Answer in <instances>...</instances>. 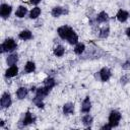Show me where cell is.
<instances>
[{"mask_svg": "<svg viewBox=\"0 0 130 130\" xmlns=\"http://www.w3.org/2000/svg\"><path fill=\"white\" fill-rule=\"evenodd\" d=\"M58 35L64 39V40H67L71 45L73 44H76L77 41H78V37L77 35L73 31V29L69 26H66V25H63L61 27L58 28Z\"/></svg>", "mask_w": 130, "mask_h": 130, "instance_id": "obj_1", "label": "cell"}, {"mask_svg": "<svg viewBox=\"0 0 130 130\" xmlns=\"http://www.w3.org/2000/svg\"><path fill=\"white\" fill-rule=\"evenodd\" d=\"M16 49V44L14 42V40L12 39H7L5 40V42L1 45V52H5V51H13Z\"/></svg>", "mask_w": 130, "mask_h": 130, "instance_id": "obj_2", "label": "cell"}, {"mask_svg": "<svg viewBox=\"0 0 130 130\" xmlns=\"http://www.w3.org/2000/svg\"><path fill=\"white\" fill-rule=\"evenodd\" d=\"M121 119V115L119 112L117 111H113L111 112L110 116H109V124L111 127H115L119 124V121Z\"/></svg>", "mask_w": 130, "mask_h": 130, "instance_id": "obj_3", "label": "cell"}, {"mask_svg": "<svg viewBox=\"0 0 130 130\" xmlns=\"http://www.w3.org/2000/svg\"><path fill=\"white\" fill-rule=\"evenodd\" d=\"M11 10H12V8H11L10 5H8V4H2L1 7H0V14H1V16L3 18H6L11 13Z\"/></svg>", "mask_w": 130, "mask_h": 130, "instance_id": "obj_4", "label": "cell"}, {"mask_svg": "<svg viewBox=\"0 0 130 130\" xmlns=\"http://www.w3.org/2000/svg\"><path fill=\"white\" fill-rule=\"evenodd\" d=\"M11 105V98H10V94L8 92H5L3 93L2 98H1V106L2 108H7Z\"/></svg>", "mask_w": 130, "mask_h": 130, "instance_id": "obj_5", "label": "cell"}, {"mask_svg": "<svg viewBox=\"0 0 130 130\" xmlns=\"http://www.w3.org/2000/svg\"><path fill=\"white\" fill-rule=\"evenodd\" d=\"M100 76H101V79L103 81H107L111 77V71L108 68H103L100 72Z\"/></svg>", "mask_w": 130, "mask_h": 130, "instance_id": "obj_6", "label": "cell"}, {"mask_svg": "<svg viewBox=\"0 0 130 130\" xmlns=\"http://www.w3.org/2000/svg\"><path fill=\"white\" fill-rule=\"evenodd\" d=\"M90 107H91V104H90L89 98H85V100L82 102V105H81V112H83V113L89 112Z\"/></svg>", "mask_w": 130, "mask_h": 130, "instance_id": "obj_7", "label": "cell"}, {"mask_svg": "<svg viewBox=\"0 0 130 130\" xmlns=\"http://www.w3.org/2000/svg\"><path fill=\"white\" fill-rule=\"evenodd\" d=\"M17 72H18L17 67H16L15 65H11V66L6 70L5 75H6V77H13V76H15V75L17 74Z\"/></svg>", "mask_w": 130, "mask_h": 130, "instance_id": "obj_8", "label": "cell"}, {"mask_svg": "<svg viewBox=\"0 0 130 130\" xmlns=\"http://www.w3.org/2000/svg\"><path fill=\"white\" fill-rule=\"evenodd\" d=\"M128 16H129V14H128V12L127 11H125V10H119L118 11V13H117V19L119 20V21H121V22H123V21H125L127 18H128Z\"/></svg>", "mask_w": 130, "mask_h": 130, "instance_id": "obj_9", "label": "cell"}, {"mask_svg": "<svg viewBox=\"0 0 130 130\" xmlns=\"http://www.w3.org/2000/svg\"><path fill=\"white\" fill-rule=\"evenodd\" d=\"M49 90H50V89H49L47 86H45V87H39V88L37 89V95L40 96V98L46 96V95L49 93Z\"/></svg>", "mask_w": 130, "mask_h": 130, "instance_id": "obj_10", "label": "cell"}, {"mask_svg": "<svg viewBox=\"0 0 130 130\" xmlns=\"http://www.w3.org/2000/svg\"><path fill=\"white\" fill-rule=\"evenodd\" d=\"M26 94H27V88H25V87H19L17 89V91H16V95L20 100L24 99L26 96Z\"/></svg>", "mask_w": 130, "mask_h": 130, "instance_id": "obj_11", "label": "cell"}, {"mask_svg": "<svg viewBox=\"0 0 130 130\" xmlns=\"http://www.w3.org/2000/svg\"><path fill=\"white\" fill-rule=\"evenodd\" d=\"M73 111H74V106H73V104L67 103V104L64 105V107H63V112H64V114H71V113H73Z\"/></svg>", "mask_w": 130, "mask_h": 130, "instance_id": "obj_12", "label": "cell"}, {"mask_svg": "<svg viewBox=\"0 0 130 130\" xmlns=\"http://www.w3.org/2000/svg\"><path fill=\"white\" fill-rule=\"evenodd\" d=\"M35 121V118H34V116L29 113V112H27L26 114H25V116H24V119H23V125H28V124H30V123H32Z\"/></svg>", "mask_w": 130, "mask_h": 130, "instance_id": "obj_13", "label": "cell"}, {"mask_svg": "<svg viewBox=\"0 0 130 130\" xmlns=\"http://www.w3.org/2000/svg\"><path fill=\"white\" fill-rule=\"evenodd\" d=\"M26 12H27V10H26V8H25L24 6H19L18 9H17L16 12H15V15H16L17 17H23V16L26 14Z\"/></svg>", "mask_w": 130, "mask_h": 130, "instance_id": "obj_14", "label": "cell"}, {"mask_svg": "<svg viewBox=\"0 0 130 130\" xmlns=\"http://www.w3.org/2000/svg\"><path fill=\"white\" fill-rule=\"evenodd\" d=\"M18 37L21 40H29L31 39V32L29 30H23L18 35Z\"/></svg>", "mask_w": 130, "mask_h": 130, "instance_id": "obj_15", "label": "cell"}, {"mask_svg": "<svg viewBox=\"0 0 130 130\" xmlns=\"http://www.w3.org/2000/svg\"><path fill=\"white\" fill-rule=\"evenodd\" d=\"M17 61V55L16 54H11L7 58V64L8 65H14Z\"/></svg>", "mask_w": 130, "mask_h": 130, "instance_id": "obj_16", "label": "cell"}, {"mask_svg": "<svg viewBox=\"0 0 130 130\" xmlns=\"http://www.w3.org/2000/svg\"><path fill=\"white\" fill-rule=\"evenodd\" d=\"M40 13H41V9H40L39 7H35V8H32V10L30 11L29 17H30V18H37V17L40 15Z\"/></svg>", "mask_w": 130, "mask_h": 130, "instance_id": "obj_17", "label": "cell"}, {"mask_svg": "<svg viewBox=\"0 0 130 130\" xmlns=\"http://www.w3.org/2000/svg\"><path fill=\"white\" fill-rule=\"evenodd\" d=\"M62 13H63V9L61 7H54L53 10H52V15L55 16V17L60 16Z\"/></svg>", "mask_w": 130, "mask_h": 130, "instance_id": "obj_18", "label": "cell"}, {"mask_svg": "<svg viewBox=\"0 0 130 130\" xmlns=\"http://www.w3.org/2000/svg\"><path fill=\"white\" fill-rule=\"evenodd\" d=\"M108 14L106 13V12H101V13H99V15H98V21L99 22H104V21H107L108 20Z\"/></svg>", "mask_w": 130, "mask_h": 130, "instance_id": "obj_19", "label": "cell"}, {"mask_svg": "<svg viewBox=\"0 0 130 130\" xmlns=\"http://www.w3.org/2000/svg\"><path fill=\"white\" fill-rule=\"evenodd\" d=\"M54 54L58 57H61L63 54H64V48L62 46H57L54 50Z\"/></svg>", "mask_w": 130, "mask_h": 130, "instance_id": "obj_20", "label": "cell"}, {"mask_svg": "<svg viewBox=\"0 0 130 130\" xmlns=\"http://www.w3.org/2000/svg\"><path fill=\"white\" fill-rule=\"evenodd\" d=\"M36 66L34 62H27L25 65V72H32L35 70Z\"/></svg>", "mask_w": 130, "mask_h": 130, "instance_id": "obj_21", "label": "cell"}, {"mask_svg": "<svg viewBox=\"0 0 130 130\" xmlns=\"http://www.w3.org/2000/svg\"><path fill=\"white\" fill-rule=\"evenodd\" d=\"M54 85H55V81H54L53 78H47L45 80V86H47L49 89H51Z\"/></svg>", "mask_w": 130, "mask_h": 130, "instance_id": "obj_22", "label": "cell"}, {"mask_svg": "<svg viewBox=\"0 0 130 130\" xmlns=\"http://www.w3.org/2000/svg\"><path fill=\"white\" fill-rule=\"evenodd\" d=\"M83 51H84V45L83 44H77L75 49H74V52L76 54H81Z\"/></svg>", "mask_w": 130, "mask_h": 130, "instance_id": "obj_23", "label": "cell"}, {"mask_svg": "<svg viewBox=\"0 0 130 130\" xmlns=\"http://www.w3.org/2000/svg\"><path fill=\"white\" fill-rule=\"evenodd\" d=\"M82 122H83V124H84V125H90V124H91V122H92V118H91L89 115H86V116H84V117H83Z\"/></svg>", "mask_w": 130, "mask_h": 130, "instance_id": "obj_24", "label": "cell"}, {"mask_svg": "<svg viewBox=\"0 0 130 130\" xmlns=\"http://www.w3.org/2000/svg\"><path fill=\"white\" fill-rule=\"evenodd\" d=\"M34 103H35L39 108H43V107H44V104L42 103V98H40V96H38V95L34 99Z\"/></svg>", "mask_w": 130, "mask_h": 130, "instance_id": "obj_25", "label": "cell"}, {"mask_svg": "<svg viewBox=\"0 0 130 130\" xmlns=\"http://www.w3.org/2000/svg\"><path fill=\"white\" fill-rule=\"evenodd\" d=\"M108 35H109V28H108V27H107V28L105 27V28L101 29V32H100V37H101V38H107Z\"/></svg>", "mask_w": 130, "mask_h": 130, "instance_id": "obj_26", "label": "cell"}, {"mask_svg": "<svg viewBox=\"0 0 130 130\" xmlns=\"http://www.w3.org/2000/svg\"><path fill=\"white\" fill-rule=\"evenodd\" d=\"M29 1H30L31 4H38V3L41 2V0H29Z\"/></svg>", "mask_w": 130, "mask_h": 130, "instance_id": "obj_27", "label": "cell"}, {"mask_svg": "<svg viewBox=\"0 0 130 130\" xmlns=\"http://www.w3.org/2000/svg\"><path fill=\"white\" fill-rule=\"evenodd\" d=\"M110 128H112V127L110 126V124H109V125H105L104 127H102V129H110Z\"/></svg>", "mask_w": 130, "mask_h": 130, "instance_id": "obj_28", "label": "cell"}, {"mask_svg": "<svg viewBox=\"0 0 130 130\" xmlns=\"http://www.w3.org/2000/svg\"><path fill=\"white\" fill-rule=\"evenodd\" d=\"M126 34H127V36L130 38V27H129V28H127V30H126Z\"/></svg>", "mask_w": 130, "mask_h": 130, "instance_id": "obj_29", "label": "cell"}]
</instances>
